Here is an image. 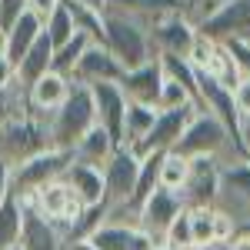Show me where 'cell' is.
<instances>
[{"mask_svg": "<svg viewBox=\"0 0 250 250\" xmlns=\"http://www.w3.org/2000/svg\"><path fill=\"white\" fill-rule=\"evenodd\" d=\"M54 150L50 144V120L47 114H37L34 107L27 114L14 117L3 130H0V164H7L10 170L23 167L27 160Z\"/></svg>", "mask_w": 250, "mask_h": 250, "instance_id": "1", "label": "cell"}, {"mask_svg": "<svg viewBox=\"0 0 250 250\" xmlns=\"http://www.w3.org/2000/svg\"><path fill=\"white\" fill-rule=\"evenodd\" d=\"M47 120H50V144H54V150L74 154V147L87 137V130L97 127V107H94L90 87L74 83V90L63 100V107L54 110Z\"/></svg>", "mask_w": 250, "mask_h": 250, "instance_id": "2", "label": "cell"}, {"mask_svg": "<svg viewBox=\"0 0 250 250\" xmlns=\"http://www.w3.org/2000/svg\"><path fill=\"white\" fill-rule=\"evenodd\" d=\"M104 47L124 63V70H137L157 57L147 27L114 10H104Z\"/></svg>", "mask_w": 250, "mask_h": 250, "instance_id": "3", "label": "cell"}, {"mask_svg": "<svg viewBox=\"0 0 250 250\" xmlns=\"http://www.w3.org/2000/svg\"><path fill=\"white\" fill-rule=\"evenodd\" d=\"M213 210L224 213V217H230L233 224H237V230L250 224V160L224 164Z\"/></svg>", "mask_w": 250, "mask_h": 250, "instance_id": "4", "label": "cell"}, {"mask_svg": "<svg viewBox=\"0 0 250 250\" xmlns=\"http://www.w3.org/2000/svg\"><path fill=\"white\" fill-rule=\"evenodd\" d=\"M200 37V27L190 14H173L150 27V43H154L157 57H184L190 60L193 43Z\"/></svg>", "mask_w": 250, "mask_h": 250, "instance_id": "5", "label": "cell"}, {"mask_svg": "<svg viewBox=\"0 0 250 250\" xmlns=\"http://www.w3.org/2000/svg\"><path fill=\"white\" fill-rule=\"evenodd\" d=\"M74 164V157L63 154V150H47V154L27 160L23 167L14 170V193L17 197H34L40 187H47L50 180H60L67 167Z\"/></svg>", "mask_w": 250, "mask_h": 250, "instance_id": "6", "label": "cell"}, {"mask_svg": "<svg viewBox=\"0 0 250 250\" xmlns=\"http://www.w3.org/2000/svg\"><path fill=\"white\" fill-rule=\"evenodd\" d=\"M200 34L217 43L250 40V0H224L207 20H200Z\"/></svg>", "mask_w": 250, "mask_h": 250, "instance_id": "7", "label": "cell"}, {"mask_svg": "<svg viewBox=\"0 0 250 250\" xmlns=\"http://www.w3.org/2000/svg\"><path fill=\"white\" fill-rule=\"evenodd\" d=\"M137 177H140V157L127 147H120L117 157L107 164L104 170V187H107V213L120 210L130 197H134V187H137Z\"/></svg>", "mask_w": 250, "mask_h": 250, "instance_id": "8", "label": "cell"}, {"mask_svg": "<svg viewBox=\"0 0 250 250\" xmlns=\"http://www.w3.org/2000/svg\"><path fill=\"white\" fill-rule=\"evenodd\" d=\"M220 170H224V164L217 157H193L190 160V177H187V187L180 193V200H184L187 210L213 207L217 187H220Z\"/></svg>", "mask_w": 250, "mask_h": 250, "instance_id": "9", "label": "cell"}, {"mask_svg": "<svg viewBox=\"0 0 250 250\" xmlns=\"http://www.w3.org/2000/svg\"><path fill=\"white\" fill-rule=\"evenodd\" d=\"M184 210H187V207H184L180 193H170V190H164V187H157L154 197H150V200L144 204V210H140V230L147 233L154 244H164L170 224Z\"/></svg>", "mask_w": 250, "mask_h": 250, "instance_id": "10", "label": "cell"}, {"mask_svg": "<svg viewBox=\"0 0 250 250\" xmlns=\"http://www.w3.org/2000/svg\"><path fill=\"white\" fill-rule=\"evenodd\" d=\"M200 107H184V110H164V114L157 117L154 130H150V137L137 147L134 154L137 157H150V154H170L173 147H177V140L184 137V130H187V124L193 120V114H197Z\"/></svg>", "mask_w": 250, "mask_h": 250, "instance_id": "11", "label": "cell"}, {"mask_svg": "<svg viewBox=\"0 0 250 250\" xmlns=\"http://www.w3.org/2000/svg\"><path fill=\"white\" fill-rule=\"evenodd\" d=\"M164 63L160 57H154L150 63L137 67V70H127L124 80H120V90L127 97V104H140V107H157L160 100V90H164Z\"/></svg>", "mask_w": 250, "mask_h": 250, "instance_id": "12", "label": "cell"}, {"mask_svg": "<svg viewBox=\"0 0 250 250\" xmlns=\"http://www.w3.org/2000/svg\"><path fill=\"white\" fill-rule=\"evenodd\" d=\"M124 63L104 47V43H94L87 54H83V60L77 63V70H74V83H80V87H97V83H120L124 80Z\"/></svg>", "mask_w": 250, "mask_h": 250, "instance_id": "13", "label": "cell"}, {"mask_svg": "<svg viewBox=\"0 0 250 250\" xmlns=\"http://www.w3.org/2000/svg\"><path fill=\"white\" fill-rule=\"evenodd\" d=\"M90 94H94V107H97V124L124 147V120H127L130 104L120 90V83H97V87H90Z\"/></svg>", "mask_w": 250, "mask_h": 250, "instance_id": "14", "label": "cell"}, {"mask_svg": "<svg viewBox=\"0 0 250 250\" xmlns=\"http://www.w3.org/2000/svg\"><path fill=\"white\" fill-rule=\"evenodd\" d=\"M107 10L137 20L140 27H147V34H150L154 23L173 17V14H190V7L184 0H110Z\"/></svg>", "mask_w": 250, "mask_h": 250, "instance_id": "15", "label": "cell"}, {"mask_svg": "<svg viewBox=\"0 0 250 250\" xmlns=\"http://www.w3.org/2000/svg\"><path fill=\"white\" fill-rule=\"evenodd\" d=\"M20 250H67V240H63V230L40 210H23Z\"/></svg>", "mask_w": 250, "mask_h": 250, "instance_id": "16", "label": "cell"}, {"mask_svg": "<svg viewBox=\"0 0 250 250\" xmlns=\"http://www.w3.org/2000/svg\"><path fill=\"white\" fill-rule=\"evenodd\" d=\"M74 90V80L57 74V70H50V74H43V77L34 83V87H27V97H30V107L37 110V114H54L63 107V100L70 97Z\"/></svg>", "mask_w": 250, "mask_h": 250, "instance_id": "17", "label": "cell"}, {"mask_svg": "<svg viewBox=\"0 0 250 250\" xmlns=\"http://www.w3.org/2000/svg\"><path fill=\"white\" fill-rule=\"evenodd\" d=\"M117 150H120V144H117L114 137L97 124L94 130H87V137L74 147V154H70V157H74V164L94 167V170H107V164L117 157Z\"/></svg>", "mask_w": 250, "mask_h": 250, "instance_id": "18", "label": "cell"}, {"mask_svg": "<svg viewBox=\"0 0 250 250\" xmlns=\"http://www.w3.org/2000/svg\"><path fill=\"white\" fill-rule=\"evenodd\" d=\"M63 184L74 190L80 204L90 210V207H100L107 200V187H104V170H94V167H83V164H70L67 173H63Z\"/></svg>", "mask_w": 250, "mask_h": 250, "instance_id": "19", "label": "cell"}, {"mask_svg": "<svg viewBox=\"0 0 250 250\" xmlns=\"http://www.w3.org/2000/svg\"><path fill=\"white\" fill-rule=\"evenodd\" d=\"M97 250H157V244L140 230V227H120V224H104L90 237Z\"/></svg>", "mask_w": 250, "mask_h": 250, "instance_id": "20", "label": "cell"}, {"mask_svg": "<svg viewBox=\"0 0 250 250\" xmlns=\"http://www.w3.org/2000/svg\"><path fill=\"white\" fill-rule=\"evenodd\" d=\"M40 34H43V20L37 14H30V10L7 30V57H10L14 67H20V60L30 54V47L40 40Z\"/></svg>", "mask_w": 250, "mask_h": 250, "instance_id": "21", "label": "cell"}, {"mask_svg": "<svg viewBox=\"0 0 250 250\" xmlns=\"http://www.w3.org/2000/svg\"><path fill=\"white\" fill-rule=\"evenodd\" d=\"M50 67H54V43L47 40V34H40V40L30 47V54L20 60L17 80L23 83V87H34L43 74H50Z\"/></svg>", "mask_w": 250, "mask_h": 250, "instance_id": "22", "label": "cell"}, {"mask_svg": "<svg viewBox=\"0 0 250 250\" xmlns=\"http://www.w3.org/2000/svg\"><path fill=\"white\" fill-rule=\"evenodd\" d=\"M157 117H160L157 107H140V104H130L127 107V120H124V147L127 150H137L150 137Z\"/></svg>", "mask_w": 250, "mask_h": 250, "instance_id": "23", "label": "cell"}, {"mask_svg": "<svg viewBox=\"0 0 250 250\" xmlns=\"http://www.w3.org/2000/svg\"><path fill=\"white\" fill-rule=\"evenodd\" d=\"M20 233H23V207H20L17 193H10L0 204V250L20 247Z\"/></svg>", "mask_w": 250, "mask_h": 250, "instance_id": "24", "label": "cell"}, {"mask_svg": "<svg viewBox=\"0 0 250 250\" xmlns=\"http://www.w3.org/2000/svg\"><path fill=\"white\" fill-rule=\"evenodd\" d=\"M90 47H94V40L77 30V37L70 40V43H63L60 50H54V67H50V70H57V74H63V77H74L77 63L83 60V54H87Z\"/></svg>", "mask_w": 250, "mask_h": 250, "instance_id": "25", "label": "cell"}, {"mask_svg": "<svg viewBox=\"0 0 250 250\" xmlns=\"http://www.w3.org/2000/svg\"><path fill=\"white\" fill-rule=\"evenodd\" d=\"M187 177H190V160L180 154H164L160 160V187L170 193H184L187 187Z\"/></svg>", "mask_w": 250, "mask_h": 250, "instance_id": "26", "label": "cell"}, {"mask_svg": "<svg viewBox=\"0 0 250 250\" xmlns=\"http://www.w3.org/2000/svg\"><path fill=\"white\" fill-rule=\"evenodd\" d=\"M43 34H47V40L54 43V50H60L63 43H70V40L77 37V27H74V17H70V10L60 3L57 10L50 14V20L43 23Z\"/></svg>", "mask_w": 250, "mask_h": 250, "instance_id": "27", "label": "cell"}, {"mask_svg": "<svg viewBox=\"0 0 250 250\" xmlns=\"http://www.w3.org/2000/svg\"><path fill=\"white\" fill-rule=\"evenodd\" d=\"M30 110V97H27V87L23 83H14V87H7V90H0V130L14 120V117L27 114Z\"/></svg>", "mask_w": 250, "mask_h": 250, "instance_id": "28", "label": "cell"}, {"mask_svg": "<svg viewBox=\"0 0 250 250\" xmlns=\"http://www.w3.org/2000/svg\"><path fill=\"white\" fill-rule=\"evenodd\" d=\"M190 237H193V250L217 247V233H213V207H197V210H190Z\"/></svg>", "mask_w": 250, "mask_h": 250, "instance_id": "29", "label": "cell"}, {"mask_svg": "<svg viewBox=\"0 0 250 250\" xmlns=\"http://www.w3.org/2000/svg\"><path fill=\"white\" fill-rule=\"evenodd\" d=\"M184 107H197V100L193 94L184 87V83H177V80H164V90H160V100H157V110L164 114V110H184Z\"/></svg>", "mask_w": 250, "mask_h": 250, "instance_id": "30", "label": "cell"}, {"mask_svg": "<svg viewBox=\"0 0 250 250\" xmlns=\"http://www.w3.org/2000/svg\"><path fill=\"white\" fill-rule=\"evenodd\" d=\"M164 244L173 250H193V237H190V210H184L177 220L170 224V230L164 237Z\"/></svg>", "mask_w": 250, "mask_h": 250, "instance_id": "31", "label": "cell"}, {"mask_svg": "<svg viewBox=\"0 0 250 250\" xmlns=\"http://www.w3.org/2000/svg\"><path fill=\"white\" fill-rule=\"evenodd\" d=\"M224 47L233 57V67L240 70V77H250V40H227Z\"/></svg>", "mask_w": 250, "mask_h": 250, "instance_id": "32", "label": "cell"}, {"mask_svg": "<svg viewBox=\"0 0 250 250\" xmlns=\"http://www.w3.org/2000/svg\"><path fill=\"white\" fill-rule=\"evenodd\" d=\"M23 14H27V0H0V27L3 30H10Z\"/></svg>", "mask_w": 250, "mask_h": 250, "instance_id": "33", "label": "cell"}, {"mask_svg": "<svg viewBox=\"0 0 250 250\" xmlns=\"http://www.w3.org/2000/svg\"><path fill=\"white\" fill-rule=\"evenodd\" d=\"M233 107L240 114V124L250 120V77H240V83L233 87Z\"/></svg>", "mask_w": 250, "mask_h": 250, "instance_id": "34", "label": "cell"}, {"mask_svg": "<svg viewBox=\"0 0 250 250\" xmlns=\"http://www.w3.org/2000/svg\"><path fill=\"white\" fill-rule=\"evenodd\" d=\"M213 233H217V247H224L233 233H237V224H233L230 217H224V213L213 210Z\"/></svg>", "mask_w": 250, "mask_h": 250, "instance_id": "35", "label": "cell"}, {"mask_svg": "<svg viewBox=\"0 0 250 250\" xmlns=\"http://www.w3.org/2000/svg\"><path fill=\"white\" fill-rule=\"evenodd\" d=\"M57 7H60V0H27V10H30V14H37L43 23L50 20V14H54Z\"/></svg>", "mask_w": 250, "mask_h": 250, "instance_id": "36", "label": "cell"}, {"mask_svg": "<svg viewBox=\"0 0 250 250\" xmlns=\"http://www.w3.org/2000/svg\"><path fill=\"white\" fill-rule=\"evenodd\" d=\"M17 83V67L10 63V57H0V90Z\"/></svg>", "mask_w": 250, "mask_h": 250, "instance_id": "37", "label": "cell"}, {"mask_svg": "<svg viewBox=\"0 0 250 250\" xmlns=\"http://www.w3.org/2000/svg\"><path fill=\"white\" fill-rule=\"evenodd\" d=\"M10 193H14V170H10L7 164H0V204H3Z\"/></svg>", "mask_w": 250, "mask_h": 250, "instance_id": "38", "label": "cell"}, {"mask_svg": "<svg viewBox=\"0 0 250 250\" xmlns=\"http://www.w3.org/2000/svg\"><path fill=\"white\" fill-rule=\"evenodd\" d=\"M224 250H250V233L247 230H237L230 240L224 244Z\"/></svg>", "mask_w": 250, "mask_h": 250, "instance_id": "39", "label": "cell"}, {"mask_svg": "<svg viewBox=\"0 0 250 250\" xmlns=\"http://www.w3.org/2000/svg\"><path fill=\"white\" fill-rule=\"evenodd\" d=\"M240 150H244V160H250V120L240 124Z\"/></svg>", "mask_w": 250, "mask_h": 250, "instance_id": "40", "label": "cell"}, {"mask_svg": "<svg viewBox=\"0 0 250 250\" xmlns=\"http://www.w3.org/2000/svg\"><path fill=\"white\" fill-rule=\"evenodd\" d=\"M74 3H80V7H87V10H97V14H104L110 0H74Z\"/></svg>", "mask_w": 250, "mask_h": 250, "instance_id": "41", "label": "cell"}, {"mask_svg": "<svg viewBox=\"0 0 250 250\" xmlns=\"http://www.w3.org/2000/svg\"><path fill=\"white\" fill-rule=\"evenodd\" d=\"M67 250H97L90 240H80V244H67Z\"/></svg>", "mask_w": 250, "mask_h": 250, "instance_id": "42", "label": "cell"}, {"mask_svg": "<svg viewBox=\"0 0 250 250\" xmlns=\"http://www.w3.org/2000/svg\"><path fill=\"white\" fill-rule=\"evenodd\" d=\"M0 57H7V30L0 27Z\"/></svg>", "mask_w": 250, "mask_h": 250, "instance_id": "43", "label": "cell"}, {"mask_svg": "<svg viewBox=\"0 0 250 250\" xmlns=\"http://www.w3.org/2000/svg\"><path fill=\"white\" fill-rule=\"evenodd\" d=\"M184 3H187V7H190V14H193V7H197V0H184Z\"/></svg>", "mask_w": 250, "mask_h": 250, "instance_id": "44", "label": "cell"}, {"mask_svg": "<svg viewBox=\"0 0 250 250\" xmlns=\"http://www.w3.org/2000/svg\"><path fill=\"white\" fill-rule=\"evenodd\" d=\"M157 250H173V247H167V244H157Z\"/></svg>", "mask_w": 250, "mask_h": 250, "instance_id": "45", "label": "cell"}, {"mask_svg": "<svg viewBox=\"0 0 250 250\" xmlns=\"http://www.w3.org/2000/svg\"><path fill=\"white\" fill-rule=\"evenodd\" d=\"M240 230H247V233H250V224H247V227H240Z\"/></svg>", "mask_w": 250, "mask_h": 250, "instance_id": "46", "label": "cell"}, {"mask_svg": "<svg viewBox=\"0 0 250 250\" xmlns=\"http://www.w3.org/2000/svg\"><path fill=\"white\" fill-rule=\"evenodd\" d=\"M207 250H224V247H207Z\"/></svg>", "mask_w": 250, "mask_h": 250, "instance_id": "47", "label": "cell"}, {"mask_svg": "<svg viewBox=\"0 0 250 250\" xmlns=\"http://www.w3.org/2000/svg\"><path fill=\"white\" fill-rule=\"evenodd\" d=\"M10 250H20V247H10Z\"/></svg>", "mask_w": 250, "mask_h": 250, "instance_id": "48", "label": "cell"}]
</instances>
